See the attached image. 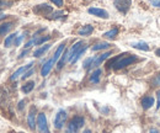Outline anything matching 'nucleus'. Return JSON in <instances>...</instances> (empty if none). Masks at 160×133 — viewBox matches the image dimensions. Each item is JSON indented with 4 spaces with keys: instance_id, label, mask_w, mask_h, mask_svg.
I'll return each instance as SVG.
<instances>
[{
    "instance_id": "f257e3e1",
    "label": "nucleus",
    "mask_w": 160,
    "mask_h": 133,
    "mask_svg": "<svg viewBox=\"0 0 160 133\" xmlns=\"http://www.w3.org/2000/svg\"><path fill=\"white\" fill-rule=\"evenodd\" d=\"M137 60V57L134 54H131V53H122L118 54L117 57H115L110 63H108V67L118 70L122 68H126L128 65H131L132 63H134Z\"/></svg>"
},
{
    "instance_id": "f03ea898",
    "label": "nucleus",
    "mask_w": 160,
    "mask_h": 133,
    "mask_svg": "<svg viewBox=\"0 0 160 133\" xmlns=\"http://www.w3.org/2000/svg\"><path fill=\"white\" fill-rule=\"evenodd\" d=\"M85 125V120L84 117L81 116H75L73 117L69 123H68V127H67V133H78L84 127Z\"/></svg>"
},
{
    "instance_id": "7ed1b4c3",
    "label": "nucleus",
    "mask_w": 160,
    "mask_h": 133,
    "mask_svg": "<svg viewBox=\"0 0 160 133\" xmlns=\"http://www.w3.org/2000/svg\"><path fill=\"white\" fill-rule=\"evenodd\" d=\"M67 120H68V114H67V111H65V110H59V111L56 114V117H54V120H53V126H54V128H56V130H62V128L64 127Z\"/></svg>"
},
{
    "instance_id": "20e7f679",
    "label": "nucleus",
    "mask_w": 160,
    "mask_h": 133,
    "mask_svg": "<svg viewBox=\"0 0 160 133\" xmlns=\"http://www.w3.org/2000/svg\"><path fill=\"white\" fill-rule=\"evenodd\" d=\"M37 128L40 133H51L49 127H48V122H47V117L43 112L37 115Z\"/></svg>"
},
{
    "instance_id": "39448f33",
    "label": "nucleus",
    "mask_w": 160,
    "mask_h": 133,
    "mask_svg": "<svg viewBox=\"0 0 160 133\" xmlns=\"http://www.w3.org/2000/svg\"><path fill=\"white\" fill-rule=\"evenodd\" d=\"M113 5H115V8H116L120 13L126 14V13L129 10L131 5H132V0H115V1H113Z\"/></svg>"
},
{
    "instance_id": "423d86ee",
    "label": "nucleus",
    "mask_w": 160,
    "mask_h": 133,
    "mask_svg": "<svg viewBox=\"0 0 160 133\" xmlns=\"http://www.w3.org/2000/svg\"><path fill=\"white\" fill-rule=\"evenodd\" d=\"M33 13H36L37 15H42V16H47L49 14L53 13V8L49 6L48 4H41L33 8Z\"/></svg>"
},
{
    "instance_id": "0eeeda50",
    "label": "nucleus",
    "mask_w": 160,
    "mask_h": 133,
    "mask_svg": "<svg viewBox=\"0 0 160 133\" xmlns=\"http://www.w3.org/2000/svg\"><path fill=\"white\" fill-rule=\"evenodd\" d=\"M36 107L35 106H32L31 109H30V112L27 115V125H28V127H30V130H35L36 128V126H37V117H36Z\"/></svg>"
},
{
    "instance_id": "6e6552de",
    "label": "nucleus",
    "mask_w": 160,
    "mask_h": 133,
    "mask_svg": "<svg viewBox=\"0 0 160 133\" xmlns=\"http://www.w3.org/2000/svg\"><path fill=\"white\" fill-rule=\"evenodd\" d=\"M88 13L91 14V15H94V16L101 18V19H108L110 18L108 13L105 9H100V8H89Z\"/></svg>"
},
{
    "instance_id": "1a4fd4ad",
    "label": "nucleus",
    "mask_w": 160,
    "mask_h": 133,
    "mask_svg": "<svg viewBox=\"0 0 160 133\" xmlns=\"http://www.w3.org/2000/svg\"><path fill=\"white\" fill-rule=\"evenodd\" d=\"M32 65H33V63L31 62V63H28L27 65H25V67H21V68H19V69H18V70H16V72L12 74V75L10 76V80H16V79H18V78H19L20 75L22 76L23 74H25V73H26V72H27V70H30V69L32 68Z\"/></svg>"
},
{
    "instance_id": "9d476101",
    "label": "nucleus",
    "mask_w": 160,
    "mask_h": 133,
    "mask_svg": "<svg viewBox=\"0 0 160 133\" xmlns=\"http://www.w3.org/2000/svg\"><path fill=\"white\" fill-rule=\"evenodd\" d=\"M82 46H84L82 41H78V42H77V43L68 51V62H72V59L75 57V54L78 53V51H79Z\"/></svg>"
},
{
    "instance_id": "9b49d317",
    "label": "nucleus",
    "mask_w": 160,
    "mask_h": 133,
    "mask_svg": "<svg viewBox=\"0 0 160 133\" xmlns=\"http://www.w3.org/2000/svg\"><path fill=\"white\" fill-rule=\"evenodd\" d=\"M112 54V52L111 51H108V52H105V53H102L100 56H98V57H94V62H92V68H96V67H99L102 62H105L107 58L110 57Z\"/></svg>"
},
{
    "instance_id": "f8f14e48",
    "label": "nucleus",
    "mask_w": 160,
    "mask_h": 133,
    "mask_svg": "<svg viewBox=\"0 0 160 133\" xmlns=\"http://www.w3.org/2000/svg\"><path fill=\"white\" fill-rule=\"evenodd\" d=\"M56 63H54V60H53V58H51L49 60H47L44 64H43V67H42V69H41V75L42 76H47L49 74V72L52 70V68H53V65H54Z\"/></svg>"
},
{
    "instance_id": "ddd939ff",
    "label": "nucleus",
    "mask_w": 160,
    "mask_h": 133,
    "mask_svg": "<svg viewBox=\"0 0 160 133\" xmlns=\"http://www.w3.org/2000/svg\"><path fill=\"white\" fill-rule=\"evenodd\" d=\"M154 104H155V99H154L153 96H145V97L142 99V107H143L144 110L150 109Z\"/></svg>"
},
{
    "instance_id": "4468645a",
    "label": "nucleus",
    "mask_w": 160,
    "mask_h": 133,
    "mask_svg": "<svg viewBox=\"0 0 160 133\" xmlns=\"http://www.w3.org/2000/svg\"><path fill=\"white\" fill-rule=\"evenodd\" d=\"M92 31H94V27L91 25H84L78 30V35L79 36H89L92 33Z\"/></svg>"
},
{
    "instance_id": "2eb2a0df",
    "label": "nucleus",
    "mask_w": 160,
    "mask_h": 133,
    "mask_svg": "<svg viewBox=\"0 0 160 133\" xmlns=\"http://www.w3.org/2000/svg\"><path fill=\"white\" fill-rule=\"evenodd\" d=\"M12 26H14V23H12L11 21L0 23V36H5V35L12 28Z\"/></svg>"
},
{
    "instance_id": "dca6fc26",
    "label": "nucleus",
    "mask_w": 160,
    "mask_h": 133,
    "mask_svg": "<svg viewBox=\"0 0 160 133\" xmlns=\"http://www.w3.org/2000/svg\"><path fill=\"white\" fill-rule=\"evenodd\" d=\"M64 49H65V43H60L59 46H58V48L56 49V52H54V56H53V60H54V63H57V62L60 59V57L63 56Z\"/></svg>"
},
{
    "instance_id": "f3484780",
    "label": "nucleus",
    "mask_w": 160,
    "mask_h": 133,
    "mask_svg": "<svg viewBox=\"0 0 160 133\" xmlns=\"http://www.w3.org/2000/svg\"><path fill=\"white\" fill-rule=\"evenodd\" d=\"M49 48H51V44H49V43H46L44 46H42V47H40V48H37V49L33 52V57H36V58L42 57Z\"/></svg>"
},
{
    "instance_id": "a211bd4d",
    "label": "nucleus",
    "mask_w": 160,
    "mask_h": 133,
    "mask_svg": "<svg viewBox=\"0 0 160 133\" xmlns=\"http://www.w3.org/2000/svg\"><path fill=\"white\" fill-rule=\"evenodd\" d=\"M110 46H111V44H110L108 42H98V43H95V44L91 47V49H92L94 52H98V51H102V49H107Z\"/></svg>"
},
{
    "instance_id": "6ab92c4d",
    "label": "nucleus",
    "mask_w": 160,
    "mask_h": 133,
    "mask_svg": "<svg viewBox=\"0 0 160 133\" xmlns=\"http://www.w3.org/2000/svg\"><path fill=\"white\" fill-rule=\"evenodd\" d=\"M101 74H102V70H101V69H96V70H94V72H92V74L90 75V83H92V84H99Z\"/></svg>"
},
{
    "instance_id": "aec40b11",
    "label": "nucleus",
    "mask_w": 160,
    "mask_h": 133,
    "mask_svg": "<svg viewBox=\"0 0 160 133\" xmlns=\"http://www.w3.org/2000/svg\"><path fill=\"white\" fill-rule=\"evenodd\" d=\"M33 89H35V81H27L26 84H23L21 86V90L23 94H30Z\"/></svg>"
},
{
    "instance_id": "412c9836",
    "label": "nucleus",
    "mask_w": 160,
    "mask_h": 133,
    "mask_svg": "<svg viewBox=\"0 0 160 133\" xmlns=\"http://www.w3.org/2000/svg\"><path fill=\"white\" fill-rule=\"evenodd\" d=\"M86 49H88V46H86V44H84V46H82V47L80 48L79 51H78V53L75 54V57H74V58H73V59H72V62H70V63H72V64H74V63H77V62L79 60L80 58H81V56H82V54H84V53L86 52Z\"/></svg>"
},
{
    "instance_id": "4be33fe9",
    "label": "nucleus",
    "mask_w": 160,
    "mask_h": 133,
    "mask_svg": "<svg viewBox=\"0 0 160 133\" xmlns=\"http://www.w3.org/2000/svg\"><path fill=\"white\" fill-rule=\"evenodd\" d=\"M132 47H133V48H136V49H139V51H145V52H148V51H149V46H148V43H145V42H137V43H132Z\"/></svg>"
},
{
    "instance_id": "5701e85b",
    "label": "nucleus",
    "mask_w": 160,
    "mask_h": 133,
    "mask_svg": "<svg viewBox=\"0 0 160 133\" xmlns=\"http://www.w3.org/2000/svg\"><path fill=\"white\" fill-rule=\"evenodd\" d=\"M16 36H18V33H11V35H9L8 37L5 38V41H4V46L8 48V47H10L12 43H15Z\"/></svg>"
},
{
    "instance_id": "b1692460",
    "label": "nucleus",
    "mask_w": 160,
    "mask_h": 133,
    "mask_svg": "<svg viewBox=\"0 0 160 133\" xmlns=\"http://www.w3.org/2000/svg\"><path fill=\"white\" fill-rule=\"evenodd\" d=\"M117 35H118V28H112V30L105 32L103 33V37L107 38V39H113V38L117 37Z\"/></svg>"
},
{
    "instance_id": "393cba45",
    "label": "nucleus",
    "mask_w": 160,
    "mask_h": 133,
    "mask_svg": "<svg viewBox=\"0 0 160 133\" xmlns=\"http://www.w3.org/2000/svg\"><path fill=\"white\" fill-rule=\"evenodd\" d=\"M67 60H68V52L63 53V56H62L60 59L58 60V65H57V68H58V69H62V68L64 67V64H65Z\"/></svg>"
},
{
    "instance_id": "a878e982",
    "label": "nucleus",
    "mask_w": 160,
    "mask_h": 133,
    "mask_svg": "<svg viewBox=\"0 0 160 133\" xmlns=\"http://www.w3.org/2000/svg\"><path fill=\"white\" fill-rule=\"evenodd\" d=\"M49 36H43V37H40V38H37V39H35V44H42V43H46L48 39H49Z\"/></svg>"
},
{
    "instance_id": "bb28decb",
    "label": "nucleus",
    "mask_w": 160,
    "mask_h": 133,
    "mask_svg": "<svg viewBox=\"0 0 160 133\" xmlns=\"http://www.w3.org/2000/svg\"><path fill=\"white\" fill-rule=\"evenodd\" d=\"M12 5V1L10 0H0V8H10Z\"/></svg>"
},
{
    "instance_id": "cd10ccee",
    "label": "nucleus",
    "mask_w": 160,
    "mask_h": 133,
    "mask_svg": "<svg viewBox=\"0 0 160 133\" xmlns=\"http://www.w3.org/2000/svg\"><path fill=\"white\" fill-rule=\"evenodd\" d=\"M92 62H94V57L88 58V59H85V62L82 63V67H84V68H89V67L92 65Z\"/></svg>"
},
{
    "instance_id": "c85d7f7f",
    "label": "nucleus",
    "mask_w": 160,
    "mask_h": 133,
    "mask_svg": "<svg viewBox=\"0 0 160 133\" xmlns=\"http://www.w3.org/2000/svg\"><path fill=\"white\" fill-rule=\"evenodd\" d=\"M33 73H35V69H33V68H31L30 70H27V72H26V73H25L23 75L21 76V78H22V80H25V79H27V78H30V76L32 75Z\"/></svg>"
},
{
    "instance_id": "c756f323",
    "label": "nucleus",
    "mask_w": 160,
    "mask_h": 133,
    "mask_svg": "<svg viewBox=\"0 0 160 133\" xmlns=\"http://www.w3.org/2000/svg\"><path fill=\"white\" fill-rule=\"evenodd\" d=\"M153 85H155V86H160V73H158L155 78L153 79Z\"/></svg>"
},
{
    "instance_id": "7c9ffc66",
    "label": "nucleus",
    "mask_w": 160,
    "mask_h": 133,
    "mask_svg": "<svg viewBox=\"0 0 160 133\" xmlns=\"http://www.w3.org/2000/svg\"><path fill=\"white\" fill-rule=\"evenodd\" d=\"M60 16H63V11H57V13H52L51 19H59Z\"/></svg>"
},
{
    "instance_id": "2f4dec72",
    "label": "nucleus",
    "mask_w": 160,
    "mask_h": 133,
    "mask_svg": "<svg viewBox=\"0 0 160 133\" xmlns=\"http://www.w3.org/2000/svg\"><path fill=\"white\" fill-rule=\"evenodd\" d=\"M150 5L154 6V8H159L160 9V0H149Z\"/></svg>"
},
{
    "instance_id": "473e14b6",
    "label": "nucleus",
    "mask_w": 160,
    "mask_h": 133,
    "mask_svg": "<svg viewBox=\"0 0 160 133\" xmlns=\"http://www.w3.org/2000/svg\"><path fill=\"white\" fill-rule=\"evenodd\" d=\"M23 38H25V33H23V35H21V36H19V37L15 39V46H19V44L21 43V41H22Z\"/></svg>"
},
{
    "instance_id": "72a5a7b5",
    "label": "nucleus",
    "mask_w": 160,
    "mask_h": 133,
    "mask_svg": "<svg viewBox=\"0 0 160 133\" xmlns=\"http://www.w3.org/2000/svg\"><path fill=\"white\" fill-rule=\"evenodd\" d=\"M56 6H63V0H51Z\"/></svg>"
},
{
    "instance_id": "f704fd0d",
    "label": "nucleus",
    "mask_w": 160,
    "mask_h": 133,
    "mask_svg": "<svg viewBox=\"0 0 160 133\" xmlns=\"http://www.w3.org/2000/svg\"><path fill=\"white\" fill-rule=\"evenodd\" d=\"M157 99H158V105H157V109H160V90L157 93Z\"/></svg>"
},
{
    "instance_id": "c9c22d12",
    "label": "nucleus",
    "mask_w": 160,
    "mask_h": 133,
    "mask_svg": "<svg viewBox=\"0 0 160 133\" xmlns=\"http://www.w3.org/2000/svg\"><path fill=\"white\" fill-rule=\"evenodd\" d=\"M27 53H28V49H25V51H23V52H21L20 53V56H19V58H23L25 57V56H26V54H27Z\"/></svg>"
},
{
    "instance_id": "e433bc0d",
    "label": "nucleus",
    "mask_w": 160,
    "mask_h": 133,
    "mask_svg": "<svg viewBox=\"0 0 160 133\" xmlns=\"http://www.w3.org/2000/svg\"><path fill=\"white\" fill-rule=\"evenodd\" d=\"M25 107V101H20V104H19V110H22Z\"/></svg>"
},
{
    "instance_id": "4c0bfd02",
    "label": "nucleus",
    "mask_w": 160,
    "mask_h": 133,
    "mask_svg": "<svg viewBox=\"0 0 160 133\" xmlns=\"http://www.w3.org/2000/svg\"><path fill=\"white\" fill-rule=\"evenodd\" d=\"M149 133H159V131H158V130H155V128H152V130L149 131Z\"/></svg>"
},
{
    "instance_id": "58836bf2",
    "label": "nucleus",
    "mask_w": 160,
    "mask_h": 133,
    "mask_svg": "<svg viewBox=\"0 0 160 133\" xmlns=\"http://www.w3.org/2000/svg\"><path fill=\"white\" fill-rule=\"evenodd\" d=\"M155 54H157L158 57H160V48H158V49L155 51Z\"/></svg>"
},
{
    "instance_id": "ea45409f",
    "label": "nucleus",
    "mask_w": 160,
    "mask_h": 133,
    "mask_svg": "<svg viewBox=\"0 0 160 133\" xmlns=\"http://www.w3.org/2000/svg\"><path fill=\"white\" fill-rule=\"evenodd\" d=\"M82 133H91V131H90V130H85Z\"/></svg>"
},
{
    "instance_id": "a19ab883",
    "label": "nucleus",
    "mask_w": 160,
    "mask_h": 133,
    "mask_svg": "<svg viewBox=\"0 0 160 133\" xmlns=\"http://www.w3.org/2000/svg\"><path fill=\"white\" fill-rule=\"evenodd\" d=\"M5 16H6V15H0V20L2 19V18H5Z\"/></svg>"
},
{
    "instance_id": "79ce46f5",
    "label": "nucleus",
    "mask_w": 160,
    "mask_h": 133,
    "mask_svg": "<svg viewBox=\"0 0 160 133\" xmlns=\"http://www.w3.org/2000/svg\"><path fill=\"white\" fill-rule=\"evenodd\" d=\"M103 133H108V132H103Z\"/></svg>"
},
{
    "instance_id": "37998d69",
    "label": "nucleus",
    "mask_w": 160,
    "mask_h": 133,
    "mask_svg": "<svg viewBox=\"0 0 160 133\" xmlns=\"http://www.w3.org/2000/svg\"><path fill=\"white\" fill-rule=\"evenodd\" d=\"M0 13H1V10H0Z\"/></svg>"
}]
</instances>
